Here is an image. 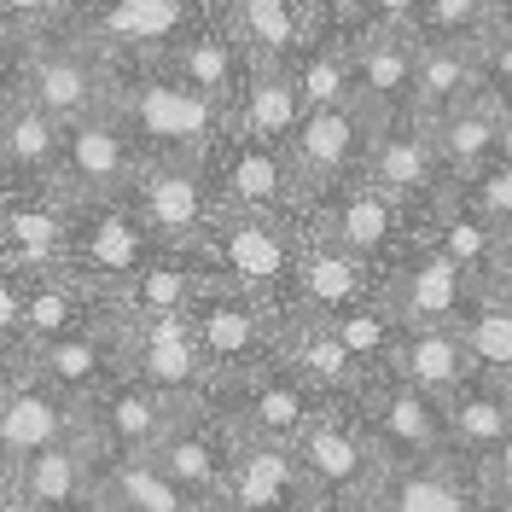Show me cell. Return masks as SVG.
I'll return each mask as SVG.
<instances>
[{
  "instance_id": "6da1fadb",
  "label": "cell",
  "mask_w": 512,
  "mask_h": 512,
  "mask_svg": "<svg viewBox=\"0 0 512 512\" xmlns=\"http://www.w3.org/2000/svg\"><path fill=\"white\" fill-rule=\"evenodd\" d=\"M111 111L134 134L140 158H210L216 140L227 134V117L163 59H128L117 64V94Z\"/></svg>"
},
{
  "instance_id": "7a4b0ae2",
  "label": "cell",
  "mask_w": 512,
  "mask_h": 512,
  "mask_svg": "<svg viewBox=\"0 0 512 512\" xmlns=\"http://www.w3.org/2000/svg\"><path fill=\"white\" fill-rule=\"evenodd\" d=\"M111 338H117V373L123 379L158 390L181 414L216 402V379H210V361L198 350L192 315H111Z\"/></svg>"
},
{
  "instance_id": "3957f363",
  "label": "cell",
  "mask_w": 512,
  "mask_h": 512,
  "mask_svg": "<svg viewBox=\"0 0 512 512\" xmlns=\"http://www.w3.org/2000/svg\"><path fill=\"white\" fill-rule=\"evenodd\" d=\"M280 320H286L280 303H262V297L233 291V286H222V280L192 303L198 350H204V361H210L216 396L251 384L256 373H268V367L280 361Z\"/></svg>"
},
{
  "instance_id": "277c9868",
  "label": "cell",
  "mask_w": 512,
  "mask_h": 512,
  "mask_svg": "<svg viewBox=\"0 0 512 512\" xmlns=\"http://www.w3.org/2000/svg\"><path fill=\"white\" fill-rule=\"evenodd\" d=\"M123 204L158 239V251H198V256H204V239L222 216L204 158H140Z\"/></svg>"
},
{
  "instance_id": "5b68a950",
  "label": "cell",
  "mask_w": 512,
  "mask_h": 512,
  "mask_svg": "<svg viewBox=\"0 0 512 512\" xmlns=\"http://www.w3.org/2000/svg\"><path fill=\"white\" fill-rule=\"evenodd\" d=\"M18 94L41 105L53 123H82L94 111H111L117 94V64L105 59L99 47H88L76 30H53L24 41V76H18Z\"/></svg>"
},
{
  "instance_id": "8992f818",
  "label": "cell",
  "mask_w": 512,
  "mask_h": 512,
  "mask_svg": "<svg viewBox=\"0 0 512 512\" xmlns=\"http://www.w3.org/2000/svg\"><path fill=\"white\" fill-rule=\"evenodd\" d=\"M297 239L303 227L280 222V216H256V210H222L210 239H204V262L210 274L233 291H251L262 303L291 297V268H297Z\"/></svg>"
},
{
  "instance_id": "52a82bcc",
  "label": "cell",
  "mask_w": 512,
  "mask_h": 512,
  "mask_svg": "<svg viewBox=\"0 0 512 512\" xmlns=\"http://www.w3.org/2000/svg\"><path fill=\"white\" fill-rule=\"evenodd\" d=\"M419 216L425 210H414V204H402V198H390L379 187H367V181H350V187L315 198L303 227L355 256H367V262H379V268H390V262H402L419 245Z\"/></svg>"
},
{
  "instance_id": "ba28073f",
  "label": "cell",
  "mask_w": 512,
  "mask_h": 512,
  "mask_svg": "<svg viewBox=\"0 0 512 512\" xmlns=\"http://www.w3.org/2000/svg\"><path fill=\"white\" fill-rule=\"evenodd\" d=\"M204 163H210V187H216L222 210H256V216H280V222L297 227L309 222V198L297 187L286 146H268V140L227 128Z\"/></svg>"
},
{
  "instance_id": "9c48e42d",
  "label": "cell",
  "mask_w": 512,
  "mask_h": 512,
  "mask_svg": "<svg viewBox=\"0 0 512 512\" xmlns=\"http://www.w3.org/2000/svg\"><path fill=\"white\" fill-rule=\"evenodd\" d=\"M297 466H303V483L320 489V495H344V501H367L384 478V454L367 431L361 408H344V402H326L303 431H297Z\"/></svg>"
},
{
  "instance_id": "30bf717a",
  "label": "cell",
  "mask_w": 512,
  "mask_h": 512,
  "mask_svg": "<svg viewBox=\"0 0 512 512\" xmlns=\"http://www.w3.org/2000/svg\"><path fill=\"white\" fill-rule=\"evenodd\" d=\"M134 169H140V146H134V134L123 128V117H117V111H94V117H82V123H64L59 169H53L47 192H59L70 210H82V204H111V198L128 192Z\"/></svg>"
},
{
  "instance_id": "8fae6325",
  "label": "cell",
  "mask_w": 512,
  "mask_h": 512,
  "mask_svg": "<svg viewBox=\"0 0 512 512\" xmlns=\"http://www.w3.org/2000/svg\"><path fill=\"white\" fill-rule=\"evenodd\" d=\"M198 12H210V6L204 0H82L64 30H76L111 64H128L163 59Z\"/></svg>"
},
{
  "instance_id": "7c38bea8",
  "label": "cell",
  "mask_w": 512,
  "mask_h": 512,
  "mask_svg": "<svg viewBox=\"0 0 512 512\" xmlns=\"http://www.w3.org/2000/svg\"><path fill=\"white\" fill-rule=\"evenodd\" d=\"M152 256H158V239L140 227V216L128 210L123 198L70 210V256H64V268H70L76 280H88L94 291H105V303H111Z\"/></svg>"
},
{
  "instance_id": "4fadbf2b",
  "label": "cell",
  "mask_w": 512,
  "mask_h": 512,
  "mask_svg": "<svg viewBox=\"0 0 512 512\" xmlns=\"http://www.w3.org/2000/svg\"><path fill=\"white\" fill-rule=\"evenodd\" d=\"M384 274L390 268H379V262H367V256H355V251H344V245H332V239H320V233L303 227L286 309L332 320V315H350V309H367V303H384Z\"/></svg>"
},
{
  "instance_id": "5bb4252c",
  "label": "cell",
  "mask_w": 512,
  "mask_h": 512,
  "mask_svg": "<svg viewBox=\"0 0 512 512\" xmlns=\"http://www.w3.org/2000/svg\"><path fill=\"white\" fill-rule=\"evenodd\" d=\"M367 146H373V117H367L361 105H326V111H309L303 128L291 134V146H286L303 198L315 204V198H326V192L361 181Z\"/></svg>"
},
{
  "instance_id": "9a60e30c",
  "label": "cell",
  "mask_w": 512,
  "mask_h": 512,
  "mask_svg": "<svg viewBox=\"0 0 512 512\" xmlns=\"http://www.w3.org/2000/svg\"><path fill=\"white\" fill-rule=\"evenodd\" d=\"M373 443H379L384 466H414V460H437V454H454L448 448V425H443V402L425 396L419 384L384 373L373 379V390L355 402Z\"/></svg>"
},
{
  "instance_id": "2e32d148",
  "label": "cell",
  "mask_w": 512,
  "mask_h": 512,
  "mask_svg": "<svg viewBox=\"0 0 512 512\" xmlns=\"http://www.w3.org/2000/svg\"><path fill=\"white\" fill-rule=\"evenodd\" d=\"M478 280L460 274L448 256H437L425 239L384 274V303L396 309L402 326H460L466 309L478 303Z\"/></svg>"
},
{
  "instance_id": "e0dca14e",
  "label": "cell",
  "mask_w": 512,
  "mask_h": 512,
  "mask_svg": "<svg viewBox=\"0 0 512 512\" xmlns=\"http://www.w3.org/2000/svg\"><path fill=\"white\" fill-rule=\"evenodd\" d=\"M414 70H419V35L361 24L350 35V99L384 123L414 111Z\"/></svg>"
},
{
  "instance_id": "ac0fdd59",
  "label": "cell",
  "mask_w": 512,
  "mask_h": 512,
  "mask_svg": "<svg viewBox=\"0 0 512 512\" xmlns=\"http://www.w3.org/2000/svg\"><path fill=\"white\" fill-rule=\"evenodd\" d=\"M361 181L390 192V198H402V204H414V210H425L443 187H454V181L443 175V163H437L431 128L419 123L414 111H408V117H384V123H373V146H367Z\"/></svg>"
},
{
  "instance_id": "d6986e66",
  "label": "cell",
  "mask_w": 512,
  "mask_h": 512,
  "mask_svg": "<svg viewBox=\"0 0 512 512\" xmlns=\"http://www.w3.org/2000/svg\"><path fill=\"white\" fill-rule=\"evenodd\" d=\"M280 367L297 373L320 402H344V408H355L373 390V379H379V373H367L344 350V338L332 332V320L297 315V309H286V320H280Z\"/></svg>"
},
{
  "instance_id": "ffe728a7",
  "label": "cell",
  "mask_w": 512,
  "mask_h": 512,
  "mask_svg": "<svg viewBox=\"0 0 512 512\" xmlns=\"http://www.w3.org/2000/svg\"><path fill=\"white\" fill-rule=\"evenodd\" d=\"M76 425H82V402H70L53 384H41L24 361L0 373V472L12 460L35 454V448L76 437Z\"/></svg>"
},
{
  "instance_id": "44dd1931",
  "label": "cell",
  "mask_w": 512,
  "mask_h": 512,
  "mask_svg": "<svg viewBox=\"0 0 512 512\" xmlns=\"http://www.w3.org/2000/svg\"><path fill=\"white\" fill-rule=\"evenodd\" d=\"M233 443H239V431H233L227 414L210 402V408H192V414L175 419V425L163 431V443L152 448V460H158L175 483H187L192 495L216 512V501H222V489H227V472H233Z\"/></svg>"
},
{
  "instance_id": "7402d4cb",
  "label": "cell",
  "mask_w": 512,
  "mask_h": 512,
  "mask_svg": "<svg viewBox=\"0 0 512 512\" xmlns=\"http://www.w3.org/2000/svg\"><path fill=\"white\" fill-rule=\"evenodd\" d=\"M478 460L466 454H437V460H414V466H384L379 489L367 495V512H483Z\"/></svg>"
},
{
  "instance_id": "603a6c76",
  "label": "cell",
  "mask_w": 512,
  "mask_h": 512,
  "mask_svg": "<svg viewBox=\"0 0 512 512\" xmlns=\"http://www.w3.org/2000/svg\"><path fill=\"white\" fill-rule=\"evenodd\" d=\"M6 227H0V268L18 280L59 274L70 256V204L47 187H12L6 192Z\"/></svg>"
},
{
  "instance_id": "cb8c5ba5",
  "label": "cell",
  "mask_w": 512,
  "mask_h": 512,
  "mask_svg": "<svg viewBox=\"0 0 512 512\" xmlns=\"http://www.w3.org/2000/svg\"><path fill=\"white\" fill-rule=\"evenodd\" d=\"M187 414H192V408H187ZM175 419H181L175 402H163L158 390L123 379V373L105 384L99 396L82 402V431L94 437L99 460H105V454H152Z\"/></svg>"
},
{
  "instance_id": "d4e9b609",
  "label": "cell",
  "mask_w": 512,
  "mask_h": 512,
  "mask_svg": "<svg viewBox=\"0 0 512 512\" xmlns=\"http://www.w3.org/2000/svg\"><path fill=\"white\" fill-rule=\"evenodd\" d=\"M431 128V146H437V163L454 187H466L472 175H483L489 163L512 146V111L489 88H472L460 105H448Z\"/></svg>"
},
{
  "instance_id": "484cf974",
  "label": "cell",
  "mask_w": 512,
  "mask_h": 512,
  "mask_svg": "<svg viewBox=\"0 0 512 512\" xmlns=\"http://www.w3.org/2000/svg\"><path fill=\"white\" fill-rule=\"evenodd\" d=\"M216 408L227 414V425L239 431V437H268V443H297V431L309 425V419L326 408L309 384L286 373L280 361L268 367V373H256L251 384H239V390H222L216 396Z\"/></svg>"
},
{
  "instance_id": "4316f807",
  "label": "cell",
  "mask_w": 512,
  "mask_h": 512,
  "mask_svg": "<svg viewBox=\"0 0 512 512\" xmlns=\"http://www.w3.org/2000/svg\"><path fill=\"white\" fill-rule=\"evenodd\" d=\"M6 478L18 483L41 512H94L99 448H94V437L76 425V437L47 443V448H35V454H24V460H12Z\"/></svg>"
},
{
  "instance_id": "83f0119b",
  "label": "cell",
  "mask_w": 512,
  "mask_h": 512,
  "mask_svg": "<svg viewBox=\"0 0 512 512\" xmlns=\"http://www.w3.org/2000/svg\"><path fill=\"white\" fill-rule=\"evenodd\" d=\"M163 64L187 82L192 94H204L216 111H233V99H239V88H245V70H251V59H245V47L233 41V30H227L216 12H198L187 30H181V41L163 53Z\"/></svg>"
},
{
  "instance_id": "f1b7e54d",
  "label": "cell",
  "mask_w": 512,
  "mask_h": 512,
  "mask_svg": "<svg viewBox=\"0 0 512 512\" xmlns=\"http://www.w3.org/2000/svg\"><path fill=\"white\" fill-rule=\"evenodd\" d=\"M419 239H425L437 256H448L460 274H472L478 286H489L495 262H501V251H507V233L489 222L460 187H443L431 204H425V216H419Z\"/></svg>"
},
{
  "instance_id": "f546056e",
  "label": "cell",
  "mask_w": 512,
  "mask_h": 512,
  "mask_svg": "<svg viewBox=\"0 0 512 512\" xmlns=\"http://www.w3.org/2000/svg\"><path fill=\"white\" fill-rule=\"evenodd\" d=\"M303 466L291 443H268V437H239L233 443V472L216 512H291L303 495Z\"/></svg>"
},
{
  "instance_id": "4dcf8cb0",
  "label": "cell",
  "mask_w": 512,
  "mask_h": 512,
  "mask_svg": "<svg viewBox=\"0 0 512 512\" xmlns=\"http://www.w3.org/2000/svg\"><path fill=\"white\" fill-rule=\"evenodd\" d=\"M24 367H30L41 384H53L70 402H88L105 384L117 379V338H111V315L99 326H82V332H64V338H47L24 350Z\"/></svg>"
},
{
  "instance_id": "1f68e13d",
  "label": "cell",
  "mask_w": 512,
  "mask_h": 512,
  "mask_svg": "<svg viewBox=\"0 0 512 512\" xmlns=\"http://www.w3.org/2000/svg\"><path fill=\"white\" fill-rule=\"evenodd\" d=\"M210 12L233 30V41L245 47L251 64H297V53L309 47V35L320 24L303 0H222Z\"/></svg>"
},
{
  "instance_id": "d6a6232c",
  "label": "cell",
  "mask_w": 512,
  "mask_h": 512,
  "mask_svg": "<svg viewBox=\"0 0 512 512\" xmlns=\"http://www.w3.org/2000/svg\"><path fill=\"white\" fill-rule=\"evenodd\" d=\"M105 315H111L105 291H94L88 280H76L70 268H59V274H35V280H24L18 338H24V350H35V344H47V338L82 332V326H99Z\"/></svg>"
},
{
  "instance_id": "836d02e7",
  "label": "cell",
  "mask_w": 512,
  "mask_h": 512,
  "mask_svg": "<svg viewBox=\"0 0 512 512\" xmlns=\"http://www.w3.org/2000/svg\"><path fill=\"white\" fill-rule=\"evenodd\" d=\"M94 512H210L187 483H175L152 454H105Z\"/></svg>"
},
{
  "instance_id": "e575fe53",
  "label": "cell",
  "mask_w": 512,
  "mask_h": 512,
  "mask_svg": "<svg viewBox=\"0 0 512 512\" xmlns=\"http://www.w3.org/2000/svg\"><path fill=\"white\" fill-rule=\"evenodd\" d=\"M210 286H216V274L198 251H158L111 297V315H192V303Z\"/></svg>"
},
{
  "instance_id": "d590c367",
  "label": "cell",
  "mask_w": 512,
  "mask_h": 512,
  "mask_svg": "<svg viewBox=\"0 0 512 512\" xmlns=\"http://www.w3.org/2000/svg\"><path fill=\"white\" fill-rule=\"evenodd\" d=\"M309 105L297 94V76L291 64H251L245 70V88L227 111V128L251 134V140H268V146H291V134L303 128Z\"/></svg>"
},
{
  "instance_id": "8d00e7d4",
  "label": "cell",
  "mask_w": 512,
  "mask_h": 512,
  "mask_svg": "<svg viewBox=\"0 0 512 512\" xmlns=\"http://www.w3.org/2000/svg\"><path fill=\"white\" fill-rule=\"evenodd\" d=\"M390 373L419 384V390L437 396V402L454 396L466 379H478L460 326H402V344H396V355H390Z\"/></svg>"
},
{
  "instance_id": "74e56055",
  "label": "cell",
  "mask_w": 512,
  "mask_h": 512,
  "mask_svg": "<svg viewBox=\"0 0 512 512\" xmlns=\"http://www.w3.org/2000/svg\"><path fill=\"white\" fill-rule=\"evenodd\" d=\"M443 425H448V448L483 460L489 448H501L512 437V384L501 379H466L454 396H443Z\"/></svg>"
},
{
  "instance_id": "f35d334b",
  "label": "cell",
  "mask_w": 512,
  "mask_h": 512,
  "mask_svg": "<svg viewBox=\"0 0 512 512\" xmlns=\"http://www.w3.org/2000/svg\"><path fill=\"white\" fill-rule=\"evenodd\" d=\"M350 24L344 18H320L309 47L297 53L291 76H297V94L309 111H326V105H355L350 99Z\"/></svg>"
},
{
  "instance_id": "ab89813d",
  "label": "cell",
  "mask_w": 512,
  "mask_h": 512,
  "mask_svg": "<svg viewBox=\"0 0 512 512\" xmlns=\"http://www.w3.org/2000/svg\"><path fill=\"white\" fill-rule=\"evenodd\" d=\"M59 134L64 128L30 105L24 94H12L0 105V140H6V158H12V175L18 187H47L53 169H59Z\"/></svg>"
},
{
  "instance_id": "60d3db41",
  "label": "cell",
  "mask_w": 512,
  "mask_h": 512,
  "mask_svg": "<svg viewBox=\"0 0 512 512\" xmlns=\"http://www.w3.org/2000/svg\"><path fill=\"white\" fill-rule=\"evenodd\" d=\"M478 88V47L460 41H419V70H414V117L437 123L448 105Z\"/></svg>"
},
{
  "instance_id": "b9f144b4",
  "label": "cell",
  "mask_w": 512,
  "mask_h": 512,
  "mask_svg": "<svg viewBox=\"0 0 512 512\" xmlns=\"http://www.w3.org/2000/svg\"><path fill=\"white\" fill-rule=\"evenodd\" d=\"M460 338L483 379L512 384V303H501L495 291H478V303L460 320Z\"/></svg>"
},
{
  "instance_id": "7bdbcfd3",
  "label": "cell",
  "mask_w": 512,
  "mask_h": 512,
  "mask_svg": "<svg viewBox=\"0 0 512 512\" xmlns=\"http://www.w3.org/2000/svg\"><path fill=\"white\" fill-rule=\"evenodd\" d=\"M332 332L344 338V350L367 367V373H390V355L402 344V320L390 303H367V309H350V315H332Z\"/></svg>"
},
{
  "instance_id": "ee69618b",
  "label": "cell",
  "mask_w": 512,
  "mask_h": 512,
  "mask_svg": "<svg viewBox=\"0 0 512 512\" xmlns=\"http://www.w3.org/2000/svg\"><path fill=\"white\" fill-rule=\"evenodd\" d=\"M507 0H425L419 6V41H460L478 47L483 35L501 24Z\"/></svg>"
},
{
  "instance_id": "f6af8a7d",
  "label": "cell",
  "mask_w": 512,
  "mask_h": 512,
  "mask_svg": "<svg viewBox=\"0 0 512 512\" xmlns=\"http://www.w3.org/2000/svg\"><path fill=\"white\" fill-rule=\"evenodd\" d=\"M76 18V0H0V30L35 41V35H53Z\"/></svg>"
},
{
  "instance_id": "bcb514c9",
  "label": "cell",
  "mask_w": 512,
  "mask_h": 512,
  "mask_svg": "<svg viewBox=\"0 0 512 512\" xmlns=\"http://www.w3.org/2000/svg\"><path fill=\"white\" fill-rule=\"evenodd\" d=\"M460 192H466V198L478 204L483 216H489V222H495V227H501V233L512 239V146H507V152H501L495 163H489L483 175H472V181H466Z\"/></svg>"
},
{
  "instance_id": "7dc6e473",
  "label": "cell",
  "mask_w": 512,
  "mask_h": 512,
  "mask_svg": "<svg viewBox=\"0 0 512 512\" xmlns=\"http://www.w3.org/2000/svg\"><path fill=\"white\" fill-rule=\"evenodd\" d=\"M478 88H489L512 111V6L501 12V24L478 41Z\"/></svg>"
},
{
  "instance_id": "c3c4849f",
  "label": "cell",
  "mask_w": 512,
  "mask_h": 512,
  "mask_svg": "<svg viewBox=\"0 0 512 512\" xmlns=\"http://www.w3.org/2000/svg\"><path fill=\"white\" fill-rule=\"evenodd\" d=\"M419 6L425 0H344V24L350 30H361V24H379V30H408L419 35Z\"/></svg>"
},
{
  "instance_id": "681fc988",
  "label": "cell",
  "mask_w": 512,
  "mask_h": 512,
  "mask_svg": "<svg viewBox=\"0 0 512 512\" xmlns=\"http://www.w3.org/2000/svg\"><path fill=\"white\" fill-rule=\"evenodd\" d=\"M18 303H24V280L12 268H0V373L24 361V338H18Z\"/></svg>"
},
{
  "instance_id": "f907efd6",
  "label": "cell",
  "mask_w": 512,
  "mask_h": 512,
  "mask_svg": "<svg viewBox=\"0 0 512 512\" xmlns=\"http://www.w3.org/2000/svg\"><path fill=\"white\" fill-rule=\"evenodd\" d=\"M478 478H483V495L489 501H512V437L478 460Z\"/></svg>"
},
{
  "instance_id": "816d5d0a",
  "label": "cell",
  "mask_w": 512,
  "mask_h": 512,
  "mask_svg": "<svg viewBox=\"0 0 512 512\" xmlns=\"http://www.w3.org/2000/svg\"><path fill=\"white\" fill-rule=\"evenodd\" d=\"M18 76H24V41L0 30V105L18 94Z\"/></svg>"
},
{
  "instance_id": "f5cc1de1",
  "label": "cell",
  "mask_w": 512,
  "mask_h": 512,
  "mask_svg": "<svg viewBox=\"0 0 512 512\" xmlns=\"http://www.w3.org/2000/svg\"><path fill=\"white\" fill-rule=\"evenodd\" d=\"M291 512H367V501H344V495H320V489H303Z\"/></svg>"
},
{
  "instance_id": "db71d44e",
  "label": "cell",
  "mask_w": 512,
  "mask_h": 512,
  "mask_svg": "<svg viewBox=\"0 0 512 512\" xmlns=\"http://www.w3.org/2000/svg\"><path fill=\"white\" fill-rule=\"evenodd\" d=\"M483 291H495L501 303H512V239H507V251H501V262H495V274H489Z\"/></svg>"
},
{
  "instance_id": "11a10c76",
  "label": "cell",
  "mask_w": 512,
  "mask_h": 512,
  "mask_svg": "<svg viewBox=\"0 0 512 512\" xmlns=\"http://www.w3.org/2000/svg\"><path fill=\"white\" fill-rule=\"evenodd\" d=\"M0 512H41V507H35L30 495H24L18 483H12L6 472H0Z\"/></svg>"
},
{
  "instance_id": "9f6ffc18",
  "label": "cell",
  "mask_w": 512,
  "mask_h": 512,
  "mask_svg": "<svg viewBox=\"0 0 512 512\" xmlns=\"http://www.w3.org/2000/svg\"><path fill=\"white\" fill-rule=\"evenodd\" d=\"M12 187H18V175H12V158H6V140H0V198H6Z\"/></svg>"
},
{
  "instance_id": "6f0895ef",
  "label": "cell",
  "mask_w": 512,
  "mask_h": 512,
  "mask_svg": "<svg viewBox=\"0 0 512 512\" xmlns=\"http://www.w3.org/2000/svg\"><path fill=\"white\" fill-rule=\"evenodd\" d=\"M303 6H309L315 18H338V12H344V0H303Z\"/></svg>"
},
{
  "instance_id": "680465c9",
  "label": "cell",
  "mask_w": 512,
  "mask_h": 512,
  "mask_svg": "<svg viewBox=\"0 0 512 512\" xmlns=\"http://www.w3.org/2000/svg\"><path fill=\"white\" fill-rule=\"evenodd\" d=\"M495 507H501V512H512V501H495Z\"/></svg>"
},
{
  "instance_id": "91938a15",
  "label": "cell",
  "mask_w": 512,
  "mask_h": 512,
  "mask_svg": "<svg viewBox=\"0 0 512 512\" xmlns=\"http://www.w3.org/2000/svg\"><path fill=\"white\" fill-rule=\"evenodd\" d=\"M0 204H6V198H0ZM0 227H6V210H0Z\"/></svg>"
},
{
  "instance_id": "94428289",
  "label": "cell",
  "mask_w": 512,
  "mask_h": 512,
  "mask_svg": "<svg viewBox=\"0 0 512 512\" xmlns=\"http://www.w3.org/2000/svg\"><path fill=\"white\" fill-rule=\"evenodd\" d=\"M483 512H501V507H495V501H489V507H483Z\"/></svg>"
},
{
  "instance_id": "6125c7cd",
  "label": "cell",
  "mask_w": 512,
  "mask_h": 512,
  "mask_svg": "<svg viewBox=\"0 0 512 512\" xmlns=\"http://www.w3.org/2000/svg\"><path fill=\"white\" fill-rule=\"evenodd\" d=\"M204 6H222V0H204Z\"/></svg>"
},
{
  "instance_id": "be15d7a7",
  "label": "cell",
  "mask_w": 512,
  "mask_h": 512,
  "mask_svg": "<svg viewBox=\"0 0 512 512\" xmlns=\"http://www.w3.org/2000/svg\"><path fill=\"white\" fill-rule=\"evenodd\" d=\"M76 6H82V0H76Z\"/></svg>"
},
{
  "instance_id": "e7e4bbea",
  "label": "cell",
  "mask_w": 512,
  "mask_h": 512,
  "mask_svg": "<svg viewBox=\"0 0 512 512\" xmlns=\"http://www.w3.org/2000/svg\"><path fill=\"white\" fill-rule=\"evenodd\" d=\"M507 6H512V0H507Z\"/></svg>"
}]
</instances>
